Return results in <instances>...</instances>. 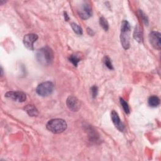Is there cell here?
Masks as SVG:
<instances>
[{"label": "cell", "instance_id": "obj_10", "mask_svg": "<svg viewBox=\"0 0 161 161\" xmlns=\"http://www.w3.org/2000/svg\"><path fill=\"white\" fill-rule=\"evenodd\" d=\"M111 117L112 122L115 126L117 128V129L119 130L120 132H123L125 130V126L120 120L119 115H118V113L115 110H113L112 112Z\"/></svg>", "mask_w": 161, "mask_h": 161}, {"label": "cell", "instance_id": "obj_21", "mask_svg": "<svg viewBox=\"0 0 161 161\" xmlns=\"http://www.w3.org/2000/svg\"><path fill=\"white\" fill-rule=\"evenodd\" d=\"M87 32H88V34L90 35H91V36H93L94 35V31L91 29L90 28H87Z\"/></svg>", "mask_w": 161, "mask_h": 161}, {"label": "cell", "instance_id": "obj_5", "mask_svg": "<svg viewBox=\"0 0 161 161\" xmlns=\"http://www.w3.org/2000/svg\"><path fill=\"white\" fill-rule=\"evenodd\" d=\"M5 97L20 103L24 102L27 100L26 94L21 91H8L5 94Z\"/></svg>", "mask_w": 161, "mask_h": 161}, {"label": "cell", "instance_id": "obj_17", "mask_svg": "<svg viewBox=\"0 0 161 161\" xmlns=\"http://www.w3.org/2000/svg\"><path fill=\"white\" fill-rule=\"evenodd\" d=\"M120 104L122 106V108L124 110V112H125V113L126 114H129L130 111V108H129V106H128V104H127V103L122 98H120Z\"/></svg>", "mask_w": 161, "mask_h": 161}, {"label": "cell", "instance_id": "obj_6", "mask_svg": "<svg viewBox=\"0 0 161 161\" xmlns=\"http://www.w3.org/2000/svg\"><path fill=\"white\" fill-rule=\"evenodd\" d=\"M149 42L151 46L157 50H160L161 49V38L160 34L158 31H152L149 34Z\"/></svg>", "mask_w": 161, "mask_h": 161}, {"label": "cell", "instance_id": "obj_12", "mask_svg": "<svg viewBox=\"0 0 161 161\" xmlns=\"http://www.w3.org/2000/svg\"><path fill=\"white\" fill-rule=\"evenodd\" d=\"M25 110L30 116H37L38 115L37 109L32 105H27L25 108Z\"/></svg>", "mask_w": 161, "mask_h": 161}, {"label": "cell", "instance_id": "obj_8", "mask_svg": "<svg viewBox=\"0 0 161 161\" xmlns=\"http://www.w3.org/2000/svg\"><path fill=\"white\" fill-rule=\"evenodd\" d=\"M38 38V35L34 34H30L25 35L24 37V44L27 49L30 50H34V44L37 41Z\"/></svg>", "mask_w": 161, "mask_h": 161}, {"label": "cell", "instance_id": "obj_22", "mask_svg": "<svg viewBox=\"0 0 161 161\" xmlns=\"http://www.w3.org/2000/svg\"><path fill=\"white\" fill-rule=\"evenodd\" d=\"M64 18H65V20L66 21H68L69 20V18L68 16V15L67 13V12H64Z\"/></svg>", "mask_w": 161, "mask_h": 161}, {"label": "cell", "instance_id": "obj_15", "mask_svg": "<svg viewBox=\"0 0 161 161\" xmlns=\"http://www.w3.org/2000/svg\"><path fill=\"white\" fill-rule=\"evenodd\" d=\"M100 24L101 27L104 29V31H108L109 29V24L108 21H107L104 17H101L100 18Z\"/></svg>", "mask_w": 161, "mask_h": 161}, {"label": "cell", "instance_id": "obj_1", "mask_svg": "<svg viewBox=\"0 0 161 161\" xmlns=\"http://www.w3.org/2000/svg\"><path fill=\"white\" fill-rule=\"evenodd\" d=\"M36 59L44 66H49L53 62L54 56L52 50L49 47H44L37 50Z\"/></svg>", "mask_w": 161, "mask_h": 161}, {"label": "cell", "instance_id": "obj_3", "mask_svg": "<svg viewBox=\"0 0 161 161\" xmlns=\"http://www.w3.org/2000/svg\"><path fill=\"white\" fill-rule=\"evenodd\" d=\"M131 27L128 21L123 20L121 25L120 41L124 49L127 50L130 48V34Z\"/></svg>", "mask_w": 161, "mask_h": 161}, {"label": "cell", "instance_id": "obj_14", "mask_svg": "<svg viewBox=\"0 0 161 161\" xmlns=\"http://www.w3.org/2000/svg\"><path fill=\"white\" fill-rule=\"evenodd\" d=\"M69 60L73 64L74 66H75V67L78 66V63L81 60L79 56L76 54H72L71 56H70L69 57Z\"/></svg>", "mask_w": 161, "mask_h": 161}, {"label": "cell", "instance_id": "obj_2", "mask_svg": "<svg viewBox=\"0 0 161 161\" xmlns=\"http://www.w3.org/2000/svg\"><path fill=\"white\" fill-rule=\"evenodd\" d=\"M67 127L68 124L66 122L59 119L50 120L46 125L47 129L50 132L56 134L64 132L67 129Z\"/></svg>", "mask_w": 161, "mask_h": 161}, {"label": "cell", "instance_id": "obj_18", "mask_svg": "<svg viewBox=\"0 0 161 161\" xmlns=\"http://www.w3.org/2000/svg\"><path fill=\"white\" fill-rule=\"evenodd\" d=\"M138 14H139V15H140V17L142 20V21L144 23V24L145 25H148V18L146 16V15L141 9H139V11H138Z\"/></svg>", "mask_w": 161, "mask_h": 161}, {"label": "cell", "instance_id": "obj_4", "mask_svg": "<svg viewBox=\"0 0 161 161\" xmlns=\"http://www.w3.org/2000/svg\"><path fill=\"white\" fill-rule=\"evenodd\" d=\"M54 88L53 84L50 81H46L40 84L37 89V93L41 96H47L52 94Z\"/></svg>", "mask_w": 161, "mask_h": 161}, {"label": "cell", "instance_id": "obj_19", "mask_svg": "<svg viewBox=\"0 0 161 161\" xmlns=\"http://www.w3.org/2000/svg\"><path fill=\"white\" fill-rule=\"evenodd\" d=\"M104 65L108 68L110 70H113V67L112 65V61L110 60V59L108 57H104Z\"/></svg>", "mask_w": 161, "mask_h": 161}, {"label": "cell", "instance_id": "obj_16", "mask_svg": "<svg viewBox=\"0 0 161 161\" xmlns=\"http://www.w3.org/2000/svg\"><path fill=\"white\" fill-rule=\"evenodd\" d=\"M71 27H72V30H74V31L76 34L79 35H81L82 34V28L80 26H79L78 24H75V23H72L71 24Z\"/></svg>", "mask_w": 161, "mask_h": 161}, {"label": "cell", "instance_id": "obj_7", "mask_svg": "<svg viewBox=\"0 0 161 161\" xmlns=\"http://www.w3.org/2000/svg\"><path fill=\"white\" fill-rule=\"evenodd\" d=\"M78 13L79 16L83 20H87L90 18L92 15L91 6L87 3L82 4L78 10Z\"/></svg>", "mask_w": 161, "mask_h": 161}, {"label": "cell", "instance_id": "obj_20", "mask_svg": "<svg viewBox=\"0 0 161 161\" xmlns=\"http://www.w3.org/2000/svg\"><path fill=\"white\" fill-rule=\"evenodd\" d=\"M91 93L92 94V97L93 98H96V96L98 95V88L96 86H93L91 88Z\"/></svg>", "mask_w": 161, "mask_h": 161}, {"label": "cell", "instance_id": "obj_9", "mask_svg": "<svg viewBox=\"0 0 161 161\" xmlns=\"http://www.w3.org/2000/svg\"><path fill=\"white\" fill-rule=\"evenodd\" d=\"M66 104L68 108L72 112H78L81 106L79 100L74 96H69L66 100Z\"/></svg>", "mask_w": 161, "mask_h": 161}, {"label": "cell", "instance_id": "obj_11", "mask_svg": "<svg viewBox=\"0 0 161 161\" xmlns=\"http://www.w3.org/2000/svg\"><path fill=\"white\" fill-rule=\"evenodd\" d=\"M134 38L139 43H141L143 40V36H142V32L141 27L138 25L135 27V31L134 33Z\"/></svg>", "mask_w": 161, "mask_h": 161}, {"label": "cell", "instance_id": "obj_13", "mask_svg": "<svg viewBox=\"0 0 161 161\" xmlns=\"http://www.w3.org/2000/svg\"><path fill=\"white\" fill-rule=\"evenodd\" d=\"M148 103L151 107H157L160 104V99L156 96H152L149 97Z\"/></svg>", "mask_w": 161, "mask_h": 161}]
</instances>
